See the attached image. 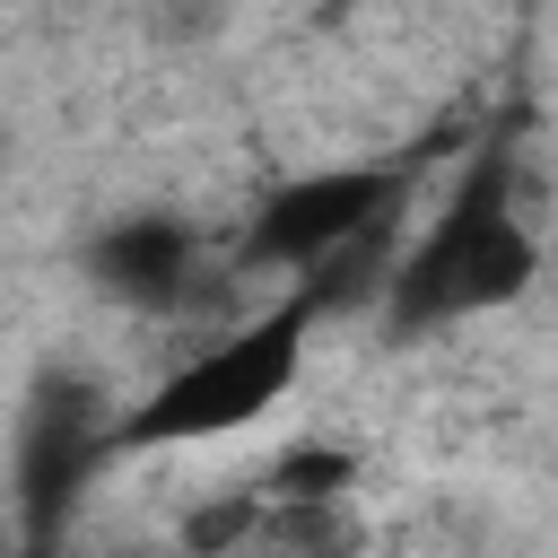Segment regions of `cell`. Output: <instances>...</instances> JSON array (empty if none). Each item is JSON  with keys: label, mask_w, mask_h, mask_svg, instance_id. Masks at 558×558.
<instances>
[{"label": "cell", "mask_w": 558, "mask_h": 558, "mask_svg": "<svg viewBox=\"0 0 558 558\" xmlns=\"http://www.w3.org/2000/svg\"><path fill=\"white\" fill-rule=\"evenodd\" d=\"M323 296L314 288H279L270 305H253L244 323H218L209 340H192L140 401H122L113 418V462L122 453H183V445H218V436H244L262 427L296 384H305V357H314V331H323Z\"/></svg>", "instance_id": "7a4b0ae2"}, {"label": "cell", "mask_w": 558, "mask_h": 558, "mask_svg": "<svg viewBox=\"0 0 558 558\" xmlns=\"http://www.w3.org/2000/svg\"><path fill=\"white\" fill-rule=\"evenodd\" d=\"M244 488L270 497V506H340V497H357V445H340V436H296V445H279Z\"/></svg>", "instance_id": "5b68a950"}, {"label": "cell", "mask_w": 558, "mask_h": 558, "mask_svg": "<svg viewBox=\"0 0 558 558\" xmlns=\"http://www.w3.org/2000/svg\"><path fill=\"white\" fill-rule=\"evenodd\" d=\"M113 558H174V549H113Z\"/></svg>", "instance_id": "8992f818"}, {"label": "cell", "mask_w": 558, "mask_h": 558, "mask_svg": "<svg viewBox=\"0 0 558 558\" xmlns=\"http://www.w3.org/2000/svg\"><path fill=\"white\" fill-rule=\"evenodd\" d=\"M78 279L140 323H192L227 296L235 262H227V235L183 209H122L78 244Z\"/></svg>", "instance_id": "277c9868"}, {"label": "cell", "mask_w": 558, "mask_h": 558, "mask_svg": "<svg viewBox=\"0 0 558 558\" xmlns=\"http://www.w3.org/2000/svg\"><path fill=\"white\" fill-rule=\"evenodd\" d=\"M541 279H549V235L523 209L514 140H480L462 157V174L436 192V209L410 218L375 314L392 340H427V331H462L480 314L523 305Z\"/></svg>", "instance_id": "6da1fadb"}, {"label": "cell", "mask_w": 558, "mask_h": 558, "mask_svg": "<svg viewBox=\"0 0 558 558\" xmlns=\"http://www.w3.org/2000/svg\"><path fill=\"white\" fill-rule=\"evenodd\" d=\"M113 418H122V401L96 375H78V366L35 375V392L17 401V427H9V532H17V558H61L70 549L78 497L113 462Z\"/></svg>", "instance_id": "3957f363"}]
</instances>
